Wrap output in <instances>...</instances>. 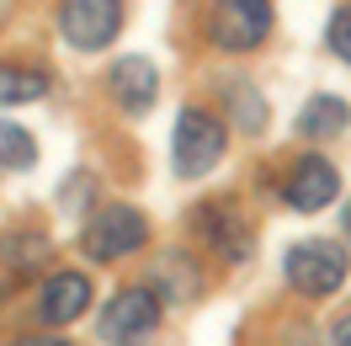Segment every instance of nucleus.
I'll use <instances>...</instances> for the list:
<instances>
[{
	"mask_svg": "<svg viewBox=\"0 0 351 346\" xmlns=\"http://www.w3.org/2000/svg\"><path fill=\"white\" fill-rule=\"evenodd\" d=\"M223 150H229V123H223L219 112H208V107H181L176 112V133H171L176 176H186V181L208 176L223 160Z\"/></svg>",
	"mask_w": 351,
	"mask_h": 346,
	"instance_id": "f257e3e1",
	"label": "nucleus"
},
{
	"mask_svg": "<svg viewBox=\"0 0 351 346\" xmlns=\"http://www.w3.org/2000/svg\"><path fill=\"white\" fill-rule=\"evenodd\" d=\"M351 272V251L335 245V240H298L293 251L282 256V277L293 293L304 299H330Z\"/></svg>",
	"mask_w": 351,
	"mask_h": 346,
	"instance_id": "f03ea898",
	"label": "nucleus"
},
{
	"mask_svg": "<svg viewBox=\"0 0 351 346\" xmlns=\"http://www.w3.org/2000/svg\"><path fill=\"white\" fill-rule=\"evenodd\" d=\"M144 240H149V218L138 208H128V203H107V208L90 214L80 245H86L90 261H123L133 251H144Z\"/></svg>",
	"mask_w": 351,
	"mask_h": 346,
	"instance_id": "7ed1b4c3",
	"label": "nucleus"
},
{
	"mask_svg": "<svg viewBox=\"0 0 351 346\" xmlns=\"http://www.w3.org/2000/svg\"><path fill=\"white\" fill-rule=\"evenodd\" d=\"M271 32V0H213L208 11V38L223 54H250Z\"/></svg>",
	"mask_w": 351,
	"mask_h": 346,
	"instance_id": "20e7f679",
	"label": "nucleus"
},
{
	"mask_svg": "<svg viewBox=\"0 0 351 346\" xmlns=\"http://www.w3.org/2000/svg\"><path fill=\"white\" fill-rule=\"evenodd\" d=\"M59 32L80 54H101L123 32V0H59Z\"/></svg>",
	"mask_w": 351,
	"mask_h": 346,
	"instance_id": "39448f33",
	"label": "nucleus"
},
{
	"mask_svg": "<svg viewBox=\"0 0 351 346\" xmlns=\"http://www.w3.org/2000/svg\"><path fill=\"white\" fill-rule=\"evenodd\" d=\"M154 325H160V293L154 288H123L101 303V320H96V336L107 346H133L144 341Z\"/></svg>",
	"mask_w": 351,
	"mask_h": 346,
	"instance_id": "423d86ee",
	"label": "nucleus"
},
{
	"mask_svg": "<svg viewBox=\"0 0 351 346\" xmlns=\"http://www.w3.org/2000/svg\"><path fill=\"white\" fill-rule=\"evenodd\" d=\"M197 235H202V245H208L213 256H223L229 266L250 261V251H256L250 218H245L234 203H202L197 208Z\"/></svg>",
	"mask_w": 351,
	"mask_h": 346,
	"instance_id": "0eeeda50",
	"label": "nucleus"
},
{
	"mask_svg": "<svg viewBox=\"0 0 351 346\" xmlns=\"http://www.w3.org/2000/svg\"><path fill=\"white\" fill-rule=\"evenodd\" d=\"M341 197V176L330 165L325 154H304V160H293L287 165V181H282V203L293 214H319Z\"/></svg>",
	"mask_w": 351,
	"mask_h": 346,
	"instance_id": "6e6552de",
	"label": "nucleus"
},
{
	"mask_svg": "<svg viewBox=\"0 0 351 346\" xmlns=\"http://www.w3.org/2000/svg\"><path fill=\"white\" fill-rule=\"evenodd\" d=\"M107 96L117 102V112L144 117V112L160 102V69H154V59H144V54H123V59L107 69Z\"/></svg>",
	"mask_w": 351,
	"mask_h": 346,
	"instance_id": "1a4fd4ad",
	"label": "nucleus"
},
{
	"mask_svg": "<svg viewBox=\"0 0 351 346\" xmlns=\"http://www.w3.org/2000/svg\"><path fill=\"white\" fill-rule=\"evenodd\" d=\"M90 309V277L86 272H53L38 288V320L43 325H69Z\"/></svg>",
	"mask_w": 351,
	"mask_h": 346,
	"instance_id": "9d476101",
	"label": "nucleus"
},
{
	"mask_svg": "<svg viewBox=\"0 0 351 346\" xmlns=\"http://www.w3.org/2000/svg\"><path fill=\"white\" fill-rule=\"evenodd\" d=\"M351 128V107L341 96H308L298 107V133L304 139H335V133Z\"/></svg>",
	"mask_w": 351,
	"mask_h": 346,
	"instance_id": "9b49d317",
	"label": "nucleus"
},
{
	"mask_svg": "<svg viewBox=\"0 0 351 346\" xmlns=\"http://www.w3.org/2000/svg\"><path fill=\"white\" fill-rule=\"evenodd\" d=\"M43 96H48V75L43 69L0 59V107H22V102H43Z\"/></svg>",
	"mask_w": 351,
	"mask_h": 346,
	"instance_id": "f8f14e48",
	"label": "nucleus"
},
{
	"mask_svg": "<svg viewBox=\"0 0 351 346\" xmlns=\"http://www.w3.org/2000/svg\"><path fill=\"white\" fill-rule=\"evenodd\" d=\"M154 282L165 288V299H171V303H186V299H197V293H202L197 266H192V256H181V251H165V256H160Z\"/></svg>",
	"mask_w": 351,
	"mask_h": 346,
	"instance_id": "ddd939ff",
	"label": "nucleus"
},
{
	"mask_svg": "<svg viewBox=\"0 0 351 346\" xmlns=\"http://www.w3.org/2000/svg\"><path fill=\"white\" fill-rule=\"evenodd\" d=\"M32 165H38V139L22 123L0 117V171H32Z\"/></svg>",
	"mask_w": 351,
	"mask_h": 346,
	"instance_id": "4468645a",
	"label": "nucleus"
},
{
	"mask_svg": "<svg viewBox=\"0 0 351 346\" xmlns=\"http://www.w3.org/2000/svg\"><path fill=\"white\" fill-rule=\"evenodd\" d=\"M0 256L11 261V272L22 277V272H38V266H43V256H48V240H43V235H11L5 245H0Z\"/></svg>",
	"mask_w": 351,
	"mask_h": 346,
	"instance_id": "2eb2a0df",
	"label": "nucleus"
},
{
	"mask_svg": "<svg viewBox=\"0 0 351 346\" xmlns=\"http://www.w3.org/2000/svg\"><path fill=\"white\" fill-rule=\"evenodd\" d=\"M325 43H330V54H335L341 65H351V5H335V11H330Z\"/></svg>",
	"mask_w": 351,
	"mask_h": 346,
	"instance_id": "dca6fc26",
	"label": "nucleus"
},
{
	"mask_svg": "<svg viewBox=\"0 0 351 346\" xmlns=\"http://www.w3.org/2000/svg\"><path fill=\"white\" fill-rule=\"evenodd\" d=\"M250 80H234V102H240V123L250 133H261V123H266V102H256V96H250Z\"/></svg>",
	"mask_w": 351,
	"mask_h": 346,
	"instance_id": "f3484780",
	"label": "nucleus"
},
{
	"mask_svg": "<svg viewBox=\"0 0 351 346\" xmlns=\"http://www.w3.org/2000/svg\"><path fill=\"white\" fill-rule=\"evenodd\" d=\"M5 346H75V341H64V336H48V330H32V336H16V341H5Z\"/></svg>",
	"mask_w": 351,
	"mask_h": 346,
	"instance_id": "a211bd4d",
	"label": "nucleus"
},
{
	"mask_svg": "<svg viewBox=\"0 0 351 346\" xmlns=\"http://www.w3.org/2000/svg\"><path fill=\"white\" fill-rule=\"evenodd\" d=\"M330 346H351V314H341L330 325Z\"/></svg>",
	"mask_w": 351,
	"mask_h": 346,
	"instance_id": "6ab92c4d",
	"label": "nucleus"
}]
</instances>
